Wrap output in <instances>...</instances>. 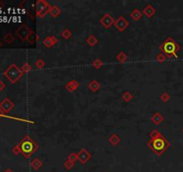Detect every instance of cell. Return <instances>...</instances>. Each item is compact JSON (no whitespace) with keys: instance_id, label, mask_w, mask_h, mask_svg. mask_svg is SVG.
I'll list each match as a JSON object with an SVG mask.
<instances>
[{"instance_id":"cell-6","label":"cell","mask_w":183,"mask_h":172,"mask_svg":"<svg viewBox=\"0 0 183 172\" xmlns=\"http://www.w3.org/2000/svg\"><path fill=\"white\" fill-rule=\"evenodd\" d=\"M32 32V30L27 25V24H22L16 31H15V34L16 36L22 41H27V39L29 37V35L31 34V33Z\"/></svg>"},{"instance_id":"cell-33","label":"cell","mask_w":183,"mask_h":172,"mask_svg":"<svg viewBox=\"0 0 183 172\" xmlns=\"http://www.w3.org/2000/svg\"><path fill=\"white\" fill-rule=\"evenodd\" d=\"M1 117H9V118H13V119H17V120H22V121H25V122H31V123H33L32 121H29V120H24V119H21V118H16V117H9L7 115H5L1 109H0V118Z\"/></svg>"},{"instance_id":"cell-4","label":"cell","mask_w":183,"mask_h":172,"mask_svg":"<svg viewBox=\"0 0 183 172\" xmlns=\"http://www.w3.org/2000/svg\"><path fill=\"white\" fill-rule=\"evenodd\" d=\"M23 75V72L22 69L19 68L15 64H11L4 71V76L11 83H17Z\"/></svg>"},{"instance_id":"cell-31","label":"cell","mask_w":183,"mask_h":172,"mask_svg":"<svg viewBox=\"0 0 183 172\" xmlns=\"http://www.w3.org/2000/svg\"><path fill=\"white\" fill-rule=\"evenodd\" d=\"M161 135H162V134H161L157 129H154V130H152V131L150 132L149 136H150V139H154V138L160 136Z\"/></svg>"},{"instance_id":"cell-18","label":"cell","mask_w":183,"mask_h":172,"mask_svg":"<svg viewBox=\"0 0 183 172\" xmlns=\"http://www.w3.org/2000/svg\"><path fill=\"white\" fill-rule=\"evenodd\" d=\"M108 141L112 146H117L121 142V138L117 134H112L109 139H108Z\"/></svg>"},{"instance_id":"cell-8","label":"cell","mask_w":183,"mask_h":172,"mask_svg":"<svg viewBox=\"0 0 183 172\" xmlns=\"http://www.w3.org/2000/svg\"><path fill=\"white\" fill-rule=\"evenodd\" d=\"M77 156H78V161L81 164H86L91 159V153L88 150L83 148L79 151V152L77 153Z\"/></svg>"},{"instance_id":"cell-38","label":"cell","mask_w":183,"mask_h":172,"mask_svg":"<svg viewBox=\"0 0 183 172\" xmlns=\"http://www.w3.org/2000/svg\"><path fill=\"white\" fill-rule=\"evenodd\" d=\"M4 172H14L12 170H10V169H7V170H5Z\"/></svg>"},{"instance_id":"cell-23","label":"cell","mask_w":183,"mask_h":172,"mask_svg":"<svg viewBox=\"0 0 183 172\" xmlns=\"http://www.w3.org/2000/svg\"><path fill=\"white\" fill-rule=\"evenodd\" d=\"M116 59L120 62V63H124L127 61L128 59V56L124 53V52H120L117 56H116Z\"/></svg>"},{"instance_id":"cell-22","label":"cell","mask_w":183,"mask_h":172,"mask_svg":"<svg viewBox=\"0 0 183 172\" xmlns=\"http://www.w3.org/2000/svg\"><path fill=\"white\" fill-rule=\"evenodd\" d=\"M4 41L6 44H8V45L13 44L14 41V36L12 34V33H6V34L4 36Z\"/></svg>"},{"instance_id":"cell-39","label":"cell","mask_w":183,"mask_h":172,"mask_svg":"<svg viewBox=\"0 0 183 172\" xmlns=\"http://www.w3.org/2000/svg\"><path fill=\"white\" fill-rule=\"evenodd\" d=\"M2 46H3V43H2V41H1V40H0V48H1V47H2Z\"/></svg>"},{"instance_id":"cell-21","label":"cell","mask_w":183,"mask_h":172,"mask_svg":"<svg viewBox=\"0 0 183 172\" xmlns=\"http://www.w3.org/2000/svg\"><path fill=\"white\" fill-rule=\"evenodd\" d=\"M38 39H39V36L32 31V32L31 33V34L29 35V37H28V39H27V41H28L30 44H34L35 42H37V40H38Z\"/></svg>"},{"instance_id":"cell-34","label":"cell","mask_w":183,"mask_h":172,"mask_svg":"<svg viewBox=\"0 0 183 172\" xmlns=\"http://www.w3.org/2000/svg\"><path fill=\"white\" fill-rule=\"evenodd\" d=\"M74 165H75V163H73V162L70 161H68V160L64 163V167L66 170H72L73 167H74Z\"/></svg>"},{"instance_id":"cell-14","label":"cell","mask_w":183,"mask_h":172,"mask_svg":"<svg viewBox=\"0 0 183 172\" xmlns=\"http://www.w3.org/2000/svg\"><path fill=\"white\" fill-rule=\"evenodd\" d=\"M154 14H155V8L150 4L147 5L146 7L143 9V14L146 15V17H148V18L153 17Z\"/></svg>"},{"instance_id":"cell-17","label":"cell","mask_w":183,"mask_h":172,"mask_svg":"<svg viewBox=\"0 0 183 172\" xmlns=\"http://www.w3.org/2000/svg\"><path fill=\"white\" fill-rule=\"evenodd\" d=\"M61 13H62V10H61V8H60L59 6H57V5H52V6H51V9H50V11H49L50 15H51L52 17H54V18L59 16V15L61 14Z\"/></svg>"},{"instance_id":"cell-26","label":"cell","mask_w":183,"mask_h":172,"mask_svg":"<svg viewBox=\"0 0 183 172\" xmlns=\"http://www.w3.org/2000/svg\"><path fill=\"white\" fill-rule=\"evenodd\" d=\"M102 66H103V62H102L99 58H97V59H95V60L92 62V67H95L96 69L101 68Z\"/></svg>"},{"instance_id":"cell-15","label":"cell","mask_w":183,"mask_h":172,"mask_svg":"<svg viewBox=\"0 0 183 172\" xmlns=\"http://www.w3.org/2000/svg\"><path fill=\"white\" fill-rule=\"evenodd\" d=\"M142 13L139 10V9H133L130 13V16L131 17V19L133 20V21H139V20H140L141 19V17H142Z\"/></svg>"},{"instance_id":"cell-41","label":"cell","mask_w":183,"mask_h":172,"mask_svg":"<svg viewBox=\"0 0 183 172\" xmlns=\"http://www.w3.org/2000/svg\"><path fill=\"white\" fill-rule=\"evenodd\" d=\"M103 172H106V171H103Z\"/></svg>"},{"instance_id":"cell-11","label":"cell","mask_w":183,"mask_h":172,"mask_svg":"<svg viewBox=\"0 0 183 172\" xmlns=\"http://www.w3.org/2000/svg\"><path fill=\"white\" fill-rule=\"evenodd\" d=\"M58 42V39L56 37V36H54V35H52V36H47L46 38H45L44 39H43V45L46 47V48H51V47H53V46H55L56 43Z\"/></svg>"},{"instance_id":"cell-10","label":"cell","mask_w":183,"mask_h":172,"mask_svg":"<svg viewBox=\"0 0 183 172\" xmlns=\"http://www.w3.org/2000/svg\"><path fill=\"white\" fill-rule=\"evenodd\" d=\"M114 22L115 20L113 19V17L110 14H105L101 18H100V23L101 24L106 28V29H109L110 27L114 24Z\"/></svg>"},{"instance_id":"cell-5","label":"cell","mask_w":183,"mask_h":172,"mask_svg":"<svg viewBox=\"0 0 183 172\" xmlns=\"http://www.w3.org/2000/svg\"><path fill=\"white\" fill-rule=\"evenodd\" d=\"M51 6L49 3L45 0H38L36 2V15L39 18H43L46 16L47 13H49Z\"/></svg>"},{"instance_id":"cell-28","label":"cell","mask_w":183,"mask_h":172,"mask_svg":"<svg viewBox=\"0 0 183 172\" xmlns=\"http://www.w3.org/2000/svg\"><path fill=\"white\" fill-rule=\"evenodd\" d=\"M166 59H167V57H166L164 54H163V53H159V54L156 56V58H155V60H156L157 62H160V63L164 62Z\"/></svg>"},{"instance_id":"cell-36","label":"cell","mask_w":183,"mask_h":172,"mask_svg":"<svg viewBox=\"0 0 183 172\" xmlns=\"http://www.w3.org/2000/svg\"><path fill=\"white\" fill-rule=\"evenodd\" d=\"M4 88H5V84H4V83L3 81L0 80V92H2Z\"/></svg>"},{"instance_id":"cell-19","label":"cell","mask_w":183,"mask_h":172,"mask_svg":"<svg viewBox=\"0 0 183 172\" xmlns=\"http://www.w3.org/2000/svg\"><path fill=\"white\" fill-rule=\"evenodd\" d=\"M31 166H32V168L33 170H38L43 166V162H42L39 159L35 158V159H33V160L32 161V162H31Z\"/></svg>"},{"instance_id":"cell-30","label":"cell","mask_w":183,"mask_h":172,"mask_svg":"<svg viewBox=\"0 0 183 172\" xmlns=\"http://www.w3.org/2000/svg\"><path fill=\"white\" fill-rule=\"evenodd\" d=\"M45 61L42 59V58H38L35 62V67H36L38 69H42L44 67H45Z\"/></svg>"},{"instance_id":"cell-25","label":"cell","mask_w":183,"mask_h":172,"mask_svg":"<svg viewBox=\"0 0 183 172\" xmlns=\"http://www.w3.org/2000/svg\"><path fill=\"white\" fill-rule=\"evenodd\" d=\"M61 36H62L64 39H69L70 38H72L73 33H72L69 29H64V30L61 33Z\"/></svg>"},{"instance_id":"cell-12","label":"cell","mask_w":183,"mask_h":172,"mask_svg":"<svg viewBox=\"0 0 183 172\" xmlns=\"http://www.w3.org/2000/svg\"><path fill=\"white\" fill-rule=\"evenodd\" d=\"M164 117L160 112H155L151 117V122L156 126L161 125L164 122Z\"/></svg>"},{"instance_id":"cell-37","label":"cell","mask_w":183,"mask_h":172,"mask_svg":"<svg viewBox=\"0 0 183 172\" xmlns=\"http://www.w3.org/2000/svg\"><path fill=\"white\" fill-rule=\"evenodd\" d=\"M4 2H3V1H1V0H0V8H3V7H4Z\"/></svg>"},{"instance_id":"cell-20","label":"cell","mask_w":183,"mask_h":172,"mask_svg":"<svg viewBox=\"0 0 183 172\" xmlns=\"http://www.w3.org/2000/svg\"><path fill=\"white\" fill-rule=\"evenodd\" d=\"M86 41H87V43H88L90 47H94V46H96V45L98 44V39H97V37H96L95 35L91 34L87 38Z\"/></svg>"},{"instance_id":"cell-40","label":"cell","mask_w":183,"mask_h":172,"mask_svg":"<svg viewBox=\"0 0 183 172\" xmlns=\"http://www.w3.org/2000/svg\"><path fill=\"white\" fill-rule=\"evenodd\" d=\"M182 134H183V129H182Z\"/></svg>"},{"instance_id":"cell-2","label":"cell","mask_w":183,"mask_h":172,"mask_svg":"<svg viewBox=\"0 0 183 172\" xmlns=\"http://www.w3.org/2000/svg\"><path fill=\"white\" fill-rule=\"evenodd\" d=\"M147 146L157 156H161L170 147V142L164 136V135H161L154 139H150L147 142Z\"/></svg>"},{"instance_id":"cell-35","label":"cell","mask_w":183,"mask_h":172,"mask_svg":"<svg viewBox=\"0 0 183 172\" xmlns=\"http://www.w3.org/2000/svg\"><path fill=\"white\" fill-rule=\"evenodd\" d=\"M13 152H14L15 155H18V154L21 153V151H20V148H19L18 144H16V145L13 148Z\"/></svg>"},{"instance_id":"cell-3","label":"cell","mask_w":183,"mask_h":172,"mask_svg":"<svg viewBox=\"0 0 183 172\" xmlns=\"http://www.w3.org/2000/svg\"><path fill=\"white\" fill-rule=\"evenodd\" d=\"M18 146L20 148L21 153L25 158H30L38 149V144L31 138L29 135H26L23 137V139L18 143Z\"/></svg>"},{"instance_id":"cell-29","label":"cell","mask_w":183,"mask_h":172,"mask_svg":"<svg viewBox=\"0 0 183 172\" xmlns=\"http://www.w3.org/2000/svg\"><path fill=\"white\" fill-rule=\"evenodd\" d=\"M160 99L163 102H168L171 99V96L169 95V93L167 92H163L160 96Z\"/></svg>"},{"instance_id":"cell-7","label":"cell","mask_w":183,"mask_h":172,"mask_svg":"<svg viewBox=\"0 0 183 172\" xmlns=\"http://www.w3.org/2000/svg\"><path fill=\"white\" fill-rule=\"evenodd\" d=\"M114 26L118 32L122 33L130 26V23L124 18V16H119L114 22Z\"/></svg>"},{"instance_id":"cell-16","label":"cell","mask_w":183,"mask_h":172,"mask_svg":"<svg viewBox=\"0 0 183 172\" xmlns=\"http://www.w3.org/2000/svg\"><path fill=\"white\" fill-rule=\"evenodd\" d=\"M100 87H101V85H100V83H99L97 80H93V81H91V82L88 84V88L91 92H98V91L100 89Z\"/></svg>"},{"instance_id":"cell-9","label":"cell","mask_w":183,"mask_h":172,"mask_svg":"<svg viewBox=\"0 0 183 172\" xmlns=\"http://www.w3.org/2000/svg\"><path fill=\"white\" fill-rule=\"evenodd\" d=\"M14 108V102H13L9 98H4V99L0 102V109H1L4 114L9 113Z\"/></svg>"},{"instance_id":"cell-13","label":"cell","mask_w":183,"mask_h":172,"mask_svg":"<svg viewBox=\"0 0 183 172\" xmlns=\"http://www.w3.org/2000/svg\"><path fill=\"white\" fill-rule=\"evenodd\" d=\"M80 86V83L77 82L76 80H72L69 83H67L65 84V89L69 92H73L75 90L78 89V87Z\"/></svg>"},{"instance_id":"cell-1","label":"cell","mask_w":183,"mask_h":172,"mask_svg":"<svg viewBox=\"0 0 183 172\" xmlns=\"http://www.w3.org/2000/svg\"><path fill=\"white\" fill-rule=\"evenodd\" d=\"M161 53L164 54L167 58H177L178 55L177 53L181 50V46L179 43H177L172 38L168 37L160 46Z\"/></svg>"},{"instance_id":"cell-32","label":"cell","mask_w":183,"mask_h":172,"mask_svg":"<svg viewBox=\"0 0 183 172\" xmlns=\"http://www.w3.org/2000/svg\"><path fill=\"white\" fill-rule=\"evenodd\" d=\"M67 160H68V161H72V162H73V163H75V162L78 161V156H77V153H75V152H72L71 154H69V155H68Z\"/></svg>"},{"instance_id":"cell-27","label":"cell","mask_w":183,"mask_h":172,"mask_svg":"<svg viewBox=\"0 0 183 172\" xmlns=\"http://www.w3.org/2000/svg\"><path fill=\"white\" fill-rule=\"evenodd\" d=\"M21 69L23 72V73H30L32 70V66L29 63H24Z\"/></svg>"},{"instance_id":"cell-24","label":"cell","mask_w":183,"mask_h":172,"mask_svg":"<svg viewBox=\"0 0 183 172\" xmlns=\"http://www.w3.org/2000/svg\"><path fill=\"white\" fill-rule=\"evenodd\" d=\"M122 99L125 102H129L133 99V95L130 92H125L122 93Z\"/></svg>"}]
</instances>
